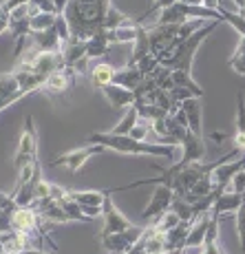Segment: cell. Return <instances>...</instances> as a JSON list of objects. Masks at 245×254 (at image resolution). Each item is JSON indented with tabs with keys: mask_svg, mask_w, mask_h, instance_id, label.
<instances>
[{
	"mask_svg": "<svg viewBox=\"0 0 245 254\" xmlns=\"http://www.w3.org/2000/svg\"><path fill=\"white\" fill-rule=\"evenodd\" d=\"M212 139H214V141H219V144H221V141L225 139V135H221V133H212Z\"/></svg>",
	"mask_w": 245,
	"mask_h": 254,
	"instance_id": "4dcf8cb0",
	"label": "cell"
},
{
	"mask_svg": "<svg viewBox=\"0 0 245 254\" xmlns=\"http://www.w3.org/2000/svg\"><path fill=\"white\" fill-rule=\"evenodd\" d=\"M124 254H148V234L144 232V237H141L130 250H126Z\"/></svg>",
	"mask_w": 245,
	"mask_h": 254,
	"instance_id": "83f0119b",
	"label": "cell"
},
{
	"mask_svg": "<svg viewBox=\"0 0 245 254\" xmlns=\"http://www.w3.org/2000/svg\"><path fill=\"white\" fill-rule=\"evenodd\" d=\"M228 190H232V192H239V194L245 192V168L239 170V173L234 175V179H232V184H230Z\"/></svg>",
	"mask_w": 245,
	"mask_h": 254,
	"instance_id": "484cf974",
	"label": "cell"
},
{
	"mask_svg": "<svg viewBox=\"0 0 245 254\" xmlns=\"http://www.w3.org/2000/svg\"><path fill=\"white\" fill-rule=\"evenodd\" d=\"M117 69H113V64L109 62H102V60H95L89 64V80L95 89H104L106 84H113V75H115Z\"/></svg>",
	"mask_w": 245,
	"mask_h": 254,
	"instance_id": "e0dca14e",
	"label": "cell"
},
{
	"mask_svg": "<svg viewBox=\"0 0 245 254\" xmlns=\"http://www.w3.org/2000/svg\"><path fill=\"white\" fill-rule=\"evenodd\" d=\"M66 194L75 203H80L82 210H84V214L93 221V219L102 217V212H104V201H106V197L111 194V188H106V190H75V188H66Z\"/></svg>",
	"mask_w": 245,
	"mask_h": 254,
	"instance_id": "ba28073f",
	"label": "cell"
},
{
	"mask_svg": "<svg viewBox=\"0 0 245 254\" xmlns=\"http://www.w3.org/2000/svg\"><path fill=\"white\" fill-rule=\"evenodd\" d=\"M75 84H77V71L71 69V66H60V69L53 71L47 77L40 91L45 93L53 104H62V102L68 100V95L75 89Z\"/></svg>",
	"mask_w": 245,
	"mask_h": 254,
	"instance_id": "277c9868",
	"label": "cell"
},
{
	"mask_svg": "<svg viewBox=\"0 0 245 254\" xmlns=\"http://www.w3.org/2000/svg\"><path fill=\"white\" fill-rule=\"evenodd\" d=\"M181 148H184V155H181V162H184V164L190 166V164L203 162V157H205V144H203V137H201V135H194L192 130H190V133L185 135Z\"/></svg>",
	"mask_w": 245,
	"mask_h": 254,
	"instance_id": "9a60e30c",
	"label": "cell"
},
{
	"mask_svg": "<svg viewBox=\"0 0 245 254\" xmlns=\"http://www.w3.org/2000/svg\"><path fill=\"white\" fill-rule=\"evenodd\" d=\"M144 82H146L144 71H141L137 64H133V62H128V64L122 66V69H117L115 75H113V84H120V86H124V89H130V91H137Z\"/></svg>",
	"mask_w": 245,
	"mask_h": 254,
	"instance_id": "4fadbf2b",
	"label": "cell"
},
{
	"mask_svg": "<svg viewBox=\"0 0 245 254\" xmlns=\"http://www.w3.org/2000/svg\"><path fill=\"white\" fill-rule=\"evenodd\" d=\"M104 150H106L104 146H97V144L77 146V148H71V150H66V153L58 155V157L49 159V166H64V168H68L73 175H75V173H80V170L84 168V164L89 162L91 157L102 155Z\"/></svg>",
	"mask_w": 245,
	"mask_h": 254,
	"instance_id": "52a82bcc",
	"label": "cell"
},
{
	"mask_svg": "<svg viewBox=\"0 0 245 254\" xmlns=\"http://www.w3.org/2000/svg\"><path fill=\"white\" fill-rule=\"evenodd\" d=\"M219 24H221L219 20H208L201 29H197L190 38H185L181 45L175 47L173 51H168L166 56H161L159 64L166 66V69H173V71L181 69V71L192 73V62H194V56H197V49L201 47V42H203L210 33H214V29H217Z\"/></svg>",
	"mask_w": 245,
	"mask_h": 254,
	"instance_id": "3957f363",
	"label": "cell"
},
{
	"mask_svg": "<svg viewBox=\"0 0 245 254\" xmlns=\"http://www.w3.org/2000/svg\"><path fill=\"white\" fill-rule=\"evenodd\" d=\"M221 219L217 214H210V228L205 234V241L201 246V254H225L221 241H219V226H221Z\"/></svg>",
	"mask_w": 245,
	"mask_h": 254,
	"instance_id": "ac0fdd59",
	"label": "cell"
},
{
	"mask_svg": "<svg viewBox=\"0 0 245 254\" xmlns=\"http://www.w3.org/2000/svg\"><path fill=\"white\" fill-rule=\"evenodd\" d=\"M181 109H184L185 117H188V128L194 135L203 137V130H201V97H190V100L181 102Z\"/></svg>",
	"mask_w": 245,
	"mask_h": 254,
	"instance_id": "d6986e66",
	"label": "cell"
},
{
	"mask_svg": "<svg viewBox=\"0 0 245 254\" xmlns=\"http://www.w3.org/2000/svg\"><path fill=\"white\" fill-rule=\"evenodd\" d=\"M36 162H38V130H36L33 115H27L16 155H13V166H16V170L20 173L22 168H27V166H31Z\"/></svg>",
	"mask_w": 245,
	"mask_h": 254,
	"instance_id": "5b68a950",
	"label": "cell"
},
{
	"mask_svg": "<svg viewBox=\"0 0 245 254\" xmlns=\"http://www.w3.org/2000/svg\"><path fill=\"white\" fill-rule=\"evenodd\" d=\"M111 7V0H71L64 16L71 24L73 38L89 40L97 31H102Z\"/></svg>",
	"mask_w": 245,
	"mask_h": 254,
	"instance_id": "6da1fadb",
	"label": "cell"
},
{
	"mask_svg": "<svg viewBox=\"0 0 245 254\" xmlns=\"http://www.w3.org/2000/svg\"><path fill=\"white\" fill-rule=\"evenodd\" d=\"M56 20H58V13L36 11L31 18V33H40V31H47V29H53Z\"/></svg>",
	"mask_w": 245,
	"mask_h": 254,
	"instance_id": "7402d4cb",
	"label": "cell"
},
{
	"mask_svg": "<svg viewBox=\"0 0 245 254\" xmlns=\"http://www.w3.org/2000/svg\"><path fill=\"white\" fill-rule=\"evenodd\" d=\"M102 221H104V226H102L100 237H109V234L126 232V230H130V228L135 226V223H130L128 219H126L124 214L120 212V208H117L115 203H113L111 194L106 197V201H104V212H102Z\"/></svg>",
	"mask_w": 245,
	"mask_h": 254,
	"instance_id": "8fae6325",
	"label": "cell"
},
{
	"mask_svg": "<svg viewBox=\"0 0 245 254\" xmlns=\"http://www.w3.org/2000/svg\"><path fill=\"white\" fill-rule=\"evenodd\" d=\"M68 2H71V0H53V4H56L58 13H64L66 7H68Z\"/></svg>",
	"mask_w": 245,
	"mask_h": 254,
	"instance_id": "f1b7e54d",
	"label": "cell"
},
{
	"mask_svg": "<svg viewBox=\"0 0 245 254\" xmlns=\"http://www.w3.org/2000/svg\"><path fill=\"white\" fill-rule=\"evenodd\" d=\"M139 120H141L139 111H137L135 106H130V109H126L124 117H122V120L115 124V128H111V133H115V135H130V130L139 124Z\"/></svg>",
	"mask_w": 245,
	"mask_h": 254,
	"instance_id": "44dd1931",
	"label": "cell"
},
{
	"mask_svg": "<svg viewBox=\"0 0 245 254\" xmlns=\"http://www.w3.org/2000/svg\"><path fill=\"white\" fill-rule=\"evenodd\" d=\"M245 203L243 194L239 192H232V190H225L223 194H219L217 201H214L212 210H210V214H217V217H225V214H234L239 208H241Z\"/></svg>",
	"mask_w": 245,
	"mask_h": 254,
	"instance_id": "2e32d148",
	"label": "cell"
},
{
	"mask_svg": "<svg viewBox=\"0 0 245 254\" xmlns=\"http://www.w3.org/2000/svg\"><path fill=\"white\" fill-rule=\"evenodd\" d=\"M100 91L113 109H130V106H135L137 97H135V91H130V89H124L120 84H106Z\"/></svg>",
	"mask_w": 245,
	"mask_h": 254,
	"instance_id": "5bb4252c",
	"label": "cell"
},
{
	"mask_svg": "<svg viewBox=\"0 0 245 254\" xmlns=\"http://www.w3.org/2000/svg\"><path fill=\"white\" fill-rule=\"evenodd\" d=\"M232 2L237 4V9H239V11H241V9L245 7V0H232Z\"/></svg>",
	"mask_w": 245,
	"mask_h": 254,
	"instance_id": "1f68e13d",
	"label": "cell"
},
{
	"mask_svg": "<svg viewBox=\"0 0 245 254\" xmlns=\"http://www.w3.org/2000/svg\"><path fill=\"white\" fill-rule=\"evenodd\" d=\"M245 168V153L241 155L239 159H232V162H225L221 164L219 168L212 170V182H214V192L217 194H223L225 190L230 188V184H232L234 175L239 173V170Z\"/></svg>",
	"mask_w": 245,
	"mask_h": 254,
	"instance_id": "7c38bea8",
	"label": "cell"
},
{
	"mask_svg": "<svg viewBox=\"0 0 245 254\" xmlns=\"http://www.w3.org/2000/svg\"><path fill=\"white\" fill-rule=\"evenodd\" d=\"M181 2H185V4H203V0H181Z\"/></svg>",
	"mask_w": 245,
	"mask_h": 254,
	"instance_id": "d6a6232c",
	"label": "cell"
},
{
	"mask_svg": "<svg viewBox=\"0 0 245 254\" xmlns=\"http://www.w3.org/2000/svg\"><path fill=\"white\" fill-rule=\"evenodd\" d=\"M234 214H237V217H234V226H237L239 241H241V250L245 252V203Z\"/></svg>",
	"mask_w": 245,
	"mask_h": 254,
	"instance_id": "cb8c5ba5",
	"label": "cell"
},
{
	"mask_svg": "<svg viewBox=\"0 0 245 254\" xmlns=\"http://www.w3.org/2000/svg\"><path fill=\"white\" fill-rule=\"evenodd\" d=\"M173 201H175V190L170 188V186H164V184H157L155 186V192H153V199H150V203L141 210L139 217L144 219L146 223L153 221V219L161 217V214H166L170 208H173Z\"/></svg>",
	"mask_w": 245,
	"mask_h": 254,
	"instance_id": "9c48e42d",
	"label": "cell"
},
{
	"mask_svg": "<svg viewBox=\"0 0 245 254\" xmlns=\"http://www.w3.org/2000/svg\"><path fill=\"white\" fill-rule=\"evenodd\" d=\"M208 228H210V212H205V214H201L197 221L192 223V228H190V234H188V239H185V250H188V248L203 246Z\"/></svg>",
	"mask_w": 245,
	"mask_h": 254,
	"instance_id": "ffe728a7",
	"label": "cell"
},
{
	"mask_svg": "<svg viewBox=\"0 0 245 254\" xmlns=\"http://www.w3.org/2000/svg\"><path fill=\"white\" fill-rule=\"evenodd\" d=\"M29 93L27 91H16V93H9V95H4V97H0V111H4L7 109V106H11V104H16L18 100H20V97H27Z\"/></svg>",
	"mask_w": 245,
	"mask_h": 254,
	"instance_id": "d4e9b609",
	"label": "cell"
},
{
	"mask_svg": "<svg viewBox=\"0 0 245 254\" xmlns=\"http://www.w3.org/2000/svg\"><path fill=\"white\" fill-rule=\"evenodd\" d=\"M86 144H97L104 146L106 150H115L122 155H135V157H164V159H175V150L177 146L168 144H150V141L135 139L130 135H115V133H93L89 135Z\"/></svg>",
	"mask_w": 245,
	"mask_h": 254,
	"instance_id": "7a4b0ae2",
	"label": "cell"
},
{
	"mask_svg": "<svg viewBox=\"0 0 245 254\" xmlns=\"http://www.w3.org/2000/svg\"><path fill=\"white\" fill-rule=\"evenodd\" d=\"M237 133L245 135V95L237 93Z\"/></svg>",
	"mask_w": 245,
	"mask_h": 254,
	"instance_id": "603a6c76",
	"label": "cell"
},
{
	"mask_svg": "<svg viewBox=\"0 0 245 254\" xmlns=\"http://www.w3.org/2000/svg\"><path fill=\"white\" fill-rule=\"evenodd\" d=\"M161 254H188V250H185V248H175V250H166Z\"/></svg>",
	"mask_w": 245,
	"mask_h": 254,
	"instance_id": "f546056e",
	"label": "cell"
},
{
	"mask_svg": "<svg viewBox=\"0 0 245 254\" xmlns=\"http://www.w3.org/2000/svg\"><path fill=\"white\" fill-rule=\"evenodd\" d=\"M146 232V226H133L130 230L120 232V234H109V237H100L102 248L111 254H124L126 250L135 246Z\"/></svg>",
	"mask_w": 245,
	"mask_h": 254,
	"instance_id": "30bf717a",
	"label": "cell"
},
{
	"mask_svg": "<svg viewBox=\"0 0 245 254\" xmlns=\"http://www.w3.org/2000/svg\"><path fill=\"white\" fill-rule=\"evenodd\" d=\"M36 11L38 9L33 4H24V7H18L16 11H11V16H9V33L16 42V58L22 56L24 40L31 36V18Z\"/></svg>",
	"mask_w": 245,
	"mask_h": 254,
	"instance_id": "8992f818",
	"label": "cell"
},
{
	"mask_svg": "<svg viewBox=\"0 0 245 254\" xmlns=\"http://www.w3.org/2000/svg\"><path fill=\"white\" fill-rule=\"evenodd\" d=\"M29 4H33V7H36L38 11L58 13V9H56V4H53V0H29Z\"/></svg>",
	"mask_w": 245,
	"mask_h": 254,
	"instance_id": "4316f807",
	"label": "cell"
},
{
	"mask_svg": "<svg viewBox=\"0 0 245 254\" xmlns=\"http://www.w3.org/2000/svg\"><path fill=\"white\" fill-rule=\"evenodd\" d=\"M243 199H245V192H243Z\"/></svg>",
	"mask_w": 245,
	"mask_h": 254,
	"instance_id": "836d02e7",
	"label": "cell"
}]
</instances>
